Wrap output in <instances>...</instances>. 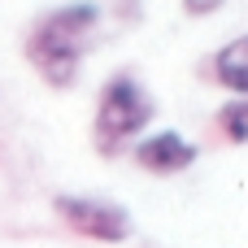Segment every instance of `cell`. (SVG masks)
Returning a JSON list of instances; mask_svg holds the SVG:
<instances>
[{
	"label": "cell",
	"mask_w": 248,
	"mask_h": 248,
	"mask_svg": "<svg viewBox=\"0 0 248 248\" xmlns=\"http://www.w3.org/2000/svg\"><path fill=\"white\" fill-rule=\"evenodd\" d=\"M96 22H100V9H96L92 0H78V4L52 9V13L35 26L26 52H31L35 70H39L52 87H70V83L78 78V44L96 31Z\"/></svg>",
	"instance_id": "1"
},
{
	"label": "cell",
	"mask_w": 248,
	"mask_h": 248,
	"mask_svg": "<svg viewBox=\"0 0 248 248\" xmlns=\"http://www.w3.org/2000/svg\"><path fill=\"white\" fill-rule=\"evenodd\" d=\"M153 118V100L144 96V87L131 78V74H118L105 83L100 92V105H96V140L109 148V144H122L131 135H140Z\"/></svg>",
	"instance_id": "2"
},
{
	"label": "cell",
	"mask_w": 248,
	"mask_h": 248,
	"mask_svg": "<svg viewBox=\"0 0 248 248\" xmlns=\"http://www.w3.org/2000/svg\"><path fill=\"white\" fill-rule=\"evenodd\" d=\"M57 214L65 218V227H74L87 240L100 244H122L131 235V214L113 201H96V196H57Z\"/></svg>",
	"instance_id": "3"
},
{
	"label": "cell",
	"mask_w": 248,
	"mask_h": 248,
	"mask_svg": "<svg viewBox=\"0 0 248 248\" xmlns=\"http://www.w3.org/2000/svg\"><path fill=\"white\" fill-rule=\"evenodd\" d=\"M135 161L148 170V174H179L196 161V144L183 140L179 131H157L148 140H140L135 148Z\"/></svg>",
	"instance_id": "4"
},
{
	"label": "cell",
	"mask_w": 248,
	"mask_h": 248,
	"mask_svg": "<svg viewBox=\"0 0 248 248\" xmlns=\"http://www.w3.org/2000/svg\"><path fill=\"white\" fill-rule=\"evenodd\" d=\"M214 74H218V83H222L227 92L248 96V35H235L231 44L218 48V57H214Z\"/></svg>",
	"instance_id": "5"
},
{
	"label": "cell",
	"mask_w": 248,
	"mask_h": 248,
	"mask_svg": "<svg viewBox=\"0 0 248 248\" xmlns=\"http://www.w3.org/2000/svg\"><path fill=\"white\" fill-rule=\"evenodd\" d=\"M222 126H227V135H231L235 144H240V140H248V96L222 109Z\"/></svg>",
	"instance_id": "6"
},
{
	"label": "cell",
	"mask_w": 248,
	"mask_h": 248,
	"mask_svg": "<svg viewBox=\"0 0 248 248\" xmlns=\"http://www.w3.org/2000/svg\"><path fill=\"white\" fill-rule=\"evenodd\" d=\"M222 0H183V9L187 13H209V9H218Z\"/></svg>",
	"instance_id": "7"
}]
</instances>
